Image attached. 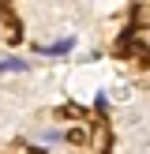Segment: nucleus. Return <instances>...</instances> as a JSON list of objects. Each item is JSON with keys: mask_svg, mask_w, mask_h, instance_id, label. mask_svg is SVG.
Returning a JSON list of instances; mask_svg holds the SVG:
<instances>
[{"mask_svg": "<svg viewBox=\"0 0 150 154\" xmlns=\"http://www.w3.org/2000/svg\"><path fill=\"white\" fill-rule=\"evenodd\" d=\"M116 53H124V57H131V60L139 57V64H142V68H150V49H146V45L139 42V38H135V30H128V34L120 38Z\"/></svg>", "mask_w": 150, "mask_h": 154, "instance_id": "1", "label": "nucleus"}, {"mask_svg": "<svg viewBox=\"0 0 150 154\" xmlns=\"http://www.w3.org/2000/svg\"><path fill=\"white\" fill-rule=\"evenodd\" d=\"M71 38H60V42H52V45H41V53H45V57H60V53H68V49H71Z\"/></svg>", "mask_w": 150, "mask_h": 154, "instance_id": "2", "label": "nucleus"}, {"mask_svg": "<svg viewBox=\"0 0 150 154\" xmlns=\"http://www.w3.org/2000/svg\"><path fill=\"white\" fill-rule=\"evenodd\" d=\"M64 139H68V143H75V147H86V128H82V124L68 128V132H64Z\"/></svg>", "mask_w": 150, "mask_h": 154, "instance_id": "3", "label": "nucleus"}, {"mask_svg": "<svg viewBox=\"0 0 150 154\" xmlns=\"http://www.w3.org/2000/svg\"><path fill=\"white\" fill-rule=\"evenodd\" d=\"M38 139H41L45 147H56V143H64V132H56V128H45V132L38 135Z\"/></svg>", "mask_w": 150, "mask_h": 154, "instance_id": "4", "label": "nucleus"}, {"mask_svg": "<svg viewBox=\"0 0 150 154\" xmlns=\"http://www.w3.org/2000/svg\"><path fill=\"white\" fill-rule=\"evenodd\" d=\"M26 60H15V57H8V60H0V72H26Z\"/></svg>", "mask_w": 150, "mask_h": 154, "instance_id": "5", "label": "nucleus"}]
</instances>
